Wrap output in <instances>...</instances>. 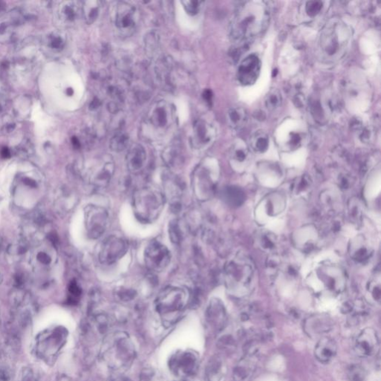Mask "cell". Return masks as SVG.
Here are the masks:
<instances>
[{
	"instance_id": "cell-1",
	"label": "cell",
	"mask_w": 381,
	"mask_h": 381,
	"mask_svg": "<svg viewBox=\"0 0 381 381\" xmlns=\"http://www.w3.org/2000/svg\"><path fill=\"white\" fill-rule=\"evenodd\" d=\"M271 16L268 2L245 1L236 7L230 24V35L241 47L267 29Z\"/></svg>"
},
{
	"instance_id": "cell-2",
	"label": "cell",
	"mask_w": 381,
	"mask_h": 381,
	"mask_svg": "<svg viewBox=\"0 0 381 381\" xmlns=\"http://www.w3.org/2000/svg\"><path fill=\"white\" fill-rule=\"evenodd\" d=\"M352 37L353 30L346 22L341 18H331L324 25L319 38V59L326 64L338 63L348 52Z\"/></svg>"
},
{
	"instance_id": "cell-3",
	"label": "cell",
	"mask_w": 381,
	"mask_h": 381,
	"mask_svg": "<svg viewBox=\"0 0 381 381\" xmlns=\"http://www.w3.org/2000/svg\"><path fill=\"white\" fill-rule=\"evenodd\" d=\"M165 206V196L153 187H142L134 192L133 206L137 219L151 223L160 216Z\"/></svg>"
},
{
	"instance_id": "cell-4",
	"label": "cell",
	"mask_w": 381,
	"mask_h": 381,
	"mask_svg": "<svg viewBox=\"0 0 381 381\" xmlns=\"http://www.w3.org/2000/svg\"><path fill=\"white\" fill-rule=\"evenodd\" d=\"M134 346L125 334H116L110 340L104 356L110 366L120 368L130 364L134 358Z\"/></svg>"
},
{
	"instance_id": "cell-5",
	"label": "cell",
	"mask_w": 381,
	"mask_h": 381,
	"mask_svg": "<svg viewBox=\"0 0 381 381\" xmlns=\"http://www.w3.org/2000/svg\"><path fill=\"white\" fill-rule=\"evenodd\" d=\"M186 301V293L179 287L164 289L156 300V308L161 316L178 314L183 309Z\"/></svg>"
},
{
	"instance_id": "cell-6",
	"label": "cell",
	"mask_w": 381,
	"mask_h": 381,
	"mask_svg": "<svg viewBox=\"0 0 381 381\" xmlns=\"http://www.w3.org/2000/svg\"><path fill=\"white\" fill-rule=\"evenodd\" d=\"M128 243L125 239L111 236L103 241L99 252L100 263L110 265L122 259L128 251Z\"/></svg>"
},
{
	"instance_id": "cell-7",
	"label": "cell",
	"mask_w": 381,
	"mask_h": 381,
	"mask_svg": "<svg viewBox=\"0 0 381 381\" xmlns=\"http://www.w3.org/2000/svg\"><path fill=\"white\" fill-rule=\"evenodd\" d=\"M144 263L151 271H163L171 262V253L166 246L153 241L146 246L144 254Z\"/></svg>"
},
{
	"instance_id": "cell-8",
	"label": "cell",
	"mask_w": 381,
	"mask_h": 381,
	"mask_svg": "<svg viewBox=\"0 0 381 381\" xmlns=\"http://www.w3.org/2000/svg\"><path fill=\"white\" fill-rule=\"evenodd\" d=\"M85 213L88 236L92 239L101 237L108 226L109 214L107 211L102 206L91 205L86 208Z\"/></svg>"
},
{
	"instance_id": "cell-9",
	"label": "cell",
	"mask_w": 381,
	"mask_h": 381,
	"mask_svg": "<svg viewBox=\"0 0 381 381\" xmlns=\"http://www.w3.org/2000/svg\"><path fill=\"white\" fill-rule=\"evenodd\" d=\"M199 359L193 351H178L170 361L169 365L175 375L188 377L195 375L198 370Z\"/></svg>"
},
{
	"instance_id": "cell-10",
	"label": "cell",
	"mask_w": 381,
	"mask_h": 381,
	"mask_svg": "<svg viewBox=\"0 0 381 381\" xmlns=\"http://www.w3.org/2000/svg\"><path fill=\"white\" fill-rule=\"evenodd\" d=\"M261 69V61L256 54L248 55L238 68L237 79L242 86H250L257 81Z\"/></svg>"
},
{
	"instance_id": "cell-11",
	"label": "cell",
	"mask_w": 381,
	"mask_h": 381,
	"mask_svg": "<svg viewBox=\"0 0 381 381\" xmlns=\"http://www.w3.org/2000/svg\"><path fill=\"white\" fill-rule=\"evenodd\" d=\"M380 341L378 333L372 328H365L360 332L355 339V351L362 358L373 356L379 350Z\"/></svg>"
},
{
	"instance_id": "cell-12",
	"label": "cell",
	"mask_w": 381,
	"mask_h": 381,
	"mask_svg": "<svg viewBox=\"0 0 381 381\" xmlns=\"http://www.w3.org/2000/svg\"><path fill=\"white\" fill-rule=\"evenodd\" d=\"M137 10L134 6L126 2H121L118 5L115 23L120 32L129 33L134 30L137 25Z\"/></svg>"
},
{
	"instance_id": "cell-13",
	"label": "cell",
	"mask_w": 381,
	"mask_h": 381,
	"mask_svg": "<svg viewBox=\"0 0 381 381\" xmlns=\"http://www.w3.org/2000/svg\"><path fill=\"white\" fill-rule=\"evenodd\" d=\"M333 328V321L327 316H313L305 320L304 331L311 339L324 337Z\"/></svg>"
},
{
	"instance_id": "cell-14",
	"label": "cell",
	"mask_w": 381,
	"mask_h": 381,
	"mask_svg": "<svg viewBox=\"0 0 381 381\" xmlns=\"http://www.w3.org/2000/svg\"><path fill=\"white\" fill-rule=\"evenodd\" d=\"M173 112L165 102H159L151 109L148 120L150 124L157 129L167 128L172 121Z\"/></svg>"
},
{
	"instance_id": "cell-15",
	"label": "cell",
	"mask_w": 381,
	"mask_h": 381,
	"mask_svg": "<svg viewBox=\"0 0 381 381\" xmlns=\"http://www.w3.org/2000/svg\"><path fill=\"white\" fill-rule=\"evenodd\" d=\"M114 163L111 160L101 161L96 165L90 174V182L96 188H104L111 180L114 173Z\"/></svg>"
},
{
	"instance_id": "cell-16",
	"label": "cell",
	"mask_w": 381,
	"mask_h": 381,
	"mask_svg": "<svg viewBox=\"0 0 381 381\" xmlns=\"http://www.w3.org/2000/svg\"><path fill=\"white\" fill-rule=\"evenodd\" d=\"M206 321L209 326L216 331H221L226 322L224 306L218 300L211 301L206 313Z\"/></svg>"
},
{
	"instance_id": "cell-17",
	"label": "cell",
	"mask_w": 381,
	"mask_h": 381,
	"mask_svg": "<svg viewBox=\"0 0 381 381\" xmlns=\"http://www.w3.org/2000/svg\"><path fill=\"white\" fill-rule=\"evenodd\" d=\"M216 135L215 129L212 124L205 121H198L194 126L192 144L196 148H201L209 144Z\"/></svg>"
},
{
	"instance_id": "cell-18",
	"label": "cell",
	"mask_w": 381,
	"mask_h": 381,
	"mask_svg": "<svg viewBox=\"0 0 381 381\" xmlns=\"http://www.w3.org/2000/svg\"><path fill=\"white\" fill-rule=\"evenodd\" d=\"M338 353V344L332 338L322 337L320 338L315 349L314 355L319 362L328 363Z\"/></svg>"
},
{
	"instance_id": "cell-19",
	"label": "cell",
	"mask_w": 381,
	"mask_h": 381,
	"mask_svg": "<svg viewBox=\"0 0 381 381\" xmlns=\"http://www.w3.org/2000/svg\"><path fill=\"white\" fill-rule=\"evenodd\" d=\"M146 159V151L142 146L140 144H133L126 157V163L129 171L133 173L141 171L145 165Z\"/></svg>"
},
{
	"instance_id": "cell-20",
	"label": "cell",
	"mask_w": 381,
	"mask_h": 381,
	"mask_svg": "<svg viewBox=\"0 0 381 381\" xmlns=\"http://www.w3.org/2000/svg\"><path fill=\"white\" fill-rule=\"evenodd\" d=\"M250 155L249 148L241 140H238L232 144L230 149V157L234 165L236 166L239 165L241 167L244 166L249 160Z\"/></svg>"
},
{
	"instance_id": "cell-21",
	"label": "cell",
	"mask_w": 381,
	"mask_h": 381,
	"mask_svg": "<svg viewBox=\"0 0 381 381\" xmlns=\"http://www.w3.org/2000/svg\"><path fill=\"white\" fill-rule=\"evenodd\" d=\"M226 119L231 128L233 130H240L246 125L248 120V115L244 108L236 106L229 109Z\"/></svg>"
},
{
	"instance_id": "cell-22",
	"label": "cell",
	"mask_w": 381,
	"mask_h": 381,
	"mask_svg": "<svg viewBox=\"0 0 381 381\" xmlns=\"http://www.w3.org/2000/svg\"><path fill=\"white\" fill-rule=\"evenodd\" d=\"M325 2L321 1H308L304 2L301 12L304 14V19L309 21L317 19L325 10Z\"/></svg>"
},
{
	"instance_id": "cell-23",
	"label": "cell",
	"mask_w": 381,
	"mask_h": 381,
	"mask_svg": "<svg viewBox=\"0 0 381 381\" xmlns=\"http://www.w3.org/2000/svg\"><path fill=\"white\" fill-rule=\"evenodd\" d=\"M212 180H209L208 176L203 171H200L195 178V188L197 195L200 197L207 196L212 188Z\"/></svg>"
},
{
	"instance_id": "cell-24",
	"label": "cell",
	"mask_w": 381,
	"mask_h": 381,
	"mask_svg": "<svg viewBox=\"0 0 381 381\" xmlns=\"http://www.w3.org/2000/svg\"><path fill=\"white\" fill-rule=\"evenodd\" d=\"M269 137L265 132L257 131L250 139V145L256 152L263 153L267 151L269 147Z\"/></svg>"
},
{
	"instance_id": "cell-25",
	"label": "cell",
	"mask_w": 381,
	"mask_h": 381,
	"mask_svg": "<svg viewBox=\"0 0 381 381\" xmlns=\"http://www.w3.org/2000/svg\"><path fill=\"white\" fill-rule=\"evenodd\" d=\"M208 381H220L223 376V363L221 360L214 358L211 360L207 368Z\"/></svg>"
},
{
	"instance_id": "cell-26",
	"label": "cell",
	"mask_w": 381,
	"mask_h": 381,
	"mask_svg": "<svg viewBox=\"0 0 381 381\" xmlns=\"http://www.w3.org/2000/svg\"><path fill=\"white\" fill-rule=\"evenodd\" d=\"M130 137L122 131L116 133L110 141V147L115 152H121L128 147Z\"/></svg>"
},
{
	"instance_id": "cell-27",
	"label": "cell",
	"mask_w": 381,
	"mask_h": 381,
	"mask_svg": "<svg viewBox=\"0 0 381 381\" xmlns=\"http://www.w3.org/2000/svg\"><path fill=\"white\" fill-rule=\"evenodd\" d=\"M100 9V2L93 1V2H86V5L83 8V14L87 23H93L97 20Z\"/></svg>"
},
{
	"instance_id": "cell-28",
	"label": "cell",
	"mask_w": 381,
	"mask_h": 381,
	"mask_svg": "<svg viewBox=\"0 0 381 381\" xmlns=\"http://www.w3.org/2000/svg\"><path fill=\"white\" fill-rule=\"evenodd\" d=\"M251 365L247 364L246 361H243L239 364L234 371V380L235 381H248L252 375Z\"/></svg>"
},
{
	"instance_id": "cell-29",
	"label": "cell",
	"mask_w": 381,
	"mask_h": 381,
	"mask_svg": "<svg viewBox=\"0 0 381 381\" xmlns=\"http://www.w3.org/2000/svg\"><path fill=\"white\" fill-rule=\"evenodd\" d=\"M282 102L281 93L278 90L273 89L269 92L265 98L266 107L270 111H273L281 106Z\"/></svg>"
},
{
	"instance_id": "cell-30",
	"label": "cell",
	"mask_w": 381,
	"mask_h": 381,
	"mask_svg": "<svg viewBox=\"0 0 381 381\" xmlns=\"http://www.w3.org/2000/svg\"><path fill=\"white\" fill-rule=\"evenodd\" d=\"M348 377L350 381H364L366 372L361 365L354 364L348 368Z\"/></svg>"
},
{
	"instance_id": "cell-31",
	"label": "cell",
	"mask_w": 381,
	"mask_h": 381,
	"mask_svg": "<svg viewBox=\"0 0 381 381\" xmlns=\"http://www.w3.org/2000/svg\"><path fill=\"white\" fill-rule=\"evenodd\" d=\"M169 236L173 243H178L182 241V231L177 220H174L169 224Z\"/></svg>"
},
{
	"instance_id": "cell-32",
	"label": "cell",
	"mask_w": 381,
	"mask_h": 381,
	"mask_svg": "<svg viewBox=\"0 0 381 381\" xmlns=\"http://www.w3.org/2000/svg\"><path fill=\"white\" fill-rule=\"evenodd\" d=\"M182 4L184 5V8L188 14L195 16L201 11L202 2L188 0V1H182Z\"/></svg>"
},
{
	"instance_id": "cell-33",
	"label": "cell",
	"mask_w": 381,
	"mask_h": 381,
	"mask_svg": "<svg viewBox=\"0 0 381 381\" xmlns=\"http://www.w3.org/2000/svg\"><path fill=\"white\" fill-rule=\"evenodd\" d=\"M69 291L71 295L69 299V301L72 304H76L78 301L77 299L81 295V289L78 285L77 282L75 280L71 281L70 284H69Z\"/></svg>"
},
{
	"instance_id": "cell-34",
	"label": "cell",
	"mask_w": 381,
	"mask_h": 381,
	"mask_svg": "<svg viewBox=\"0 0 381 381\" xmlns=\"http://www.w3.org/2000/svg\"><path fill=\"white\" fill-rule=\"evenodd\" d=\"M65 14H66V18L69 20H73L76 19V17L78 15L77 7L75 5H66L64 10Z\"/></svg>"
},
{
	"instance_id": "cell-35",
	"label": "cell",
	"mask_w": 381,
	"mask_h": 381,
	"mask_svg": "<svg viewBox=\"0 0 381 381\" xmlns=\"http://www.w3.org/2000/svg\"><path fill=\"white\" fill-rule=\"evenodd\" d=\"M134 294H135V292H134V290H128V289H122V290H120L118 293L120 298H121V300H125V301L132 300V299L134 298Z\"/></svg>"
},
{
	"instance_id": "cell-36",
	"label": "cell",
	"mask_w": 381,
	"mask_h": 381,
	"mask_svg": "<svg viewBox=\"0 0 381 381\" xmlns=\"http://www.w3.org/2000/svg\"><path fill=\"white\" fill-rule=\"evenodd\" d=\"M38 259L43 263H49L51 261L50 258H49V256L46 255V253H40V254L38 255Z\"/></svg>"
},
{
	"instance_id": "cell-37",
	"label": "cell",
	"mask_w": 381,
	"mask_h": 381,
	"mask_svg": "<svg viewBox=\"0 0 381 381\" xmlns=\"http://www.w3.org/2000/svg\"><path fill=\"white\" fill-rule=\"evenodd\" d=\"M203 98L205 100H207L208 102H211L212 99V93L210 90H206L203 93Z\"/></svg>"
},
{
	"instance_id": "cell-38",
	"label": "cell",
	"mask_w": 381,
	"mask_h": 381,
	"mask_svg": "<svg viewBox=\"0 0 381 381\" xmlns=\"http://www.w3.org/2000/svg\"><path fill=\"white\" fill-rule=\"evenodd\" d=\"M2 155L4 158H8V157H10L9 151H8V150L7 149V148H5V149H4L3 151H2Z\"/></svg>"
},
{
	"instance_id": "cell-39",
	"label": "cell",
	"mask_w": 381,
	"mask_h": 381,
	"mask_svg": "<svg viewBox=\"0 0 381 381\" xmlns=\"http://www.w3.org/2000/svg\"><path fill=\"white\" fill-rule=\"evenodd\" d=\"M121 381V380H116V381Z\"/></svg>"
}]
</instances>
